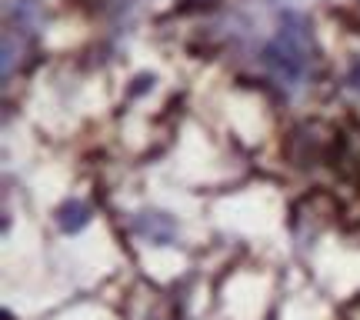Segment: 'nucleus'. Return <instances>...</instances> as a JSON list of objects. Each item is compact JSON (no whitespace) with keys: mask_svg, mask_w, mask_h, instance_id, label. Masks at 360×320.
I'll list each match as a JSON object with an SVG mask.
<instances>
[{"mask_svg":"<svg viewBox=\"0 0 360 320\" xmlns=\"http://www.w3.org/2000/svg\"><path fill=\"white\" fill-rule=\"evenodd\" d=\"M134 231L141 233L143 241L164 247V243L177 241V220L170 217V214H164V210H143V214L134 217Z\"/></svg>","mask_w":360,"mask_h":320,"instance_id":"2","label":"nucleus"},{"mask_svg":"<svg viewBox=\"0 0 360 320\" xmlns=\"http://www.w3.org/2000/svg\"><path fill=\"white\" fill-rule=\"evenodd\" d=\"M264 64L281 80H287V84L300 80V74H304V47L297 40L294 27H283L281 34H277V40L264 47Z\"/></svg>","mask_w":360,"mask_h":320,"instance_id":"1","label":"nucleus"},{"mask_svg":"<svg viewBox=\"0 0 360 320\" xmlns=\"http://www.w3.org/2000/svg\"><path fill=\"white\" fill-rule=\"evenodd\" d=\"M90 224V207L84 204V200H67V204H60V210H57V227L64 233H77L84 231Z\"/></svg>","mask_w":360,"mask_h":320,"instance_id":"3","label":"nucleus"}]
</instances>
